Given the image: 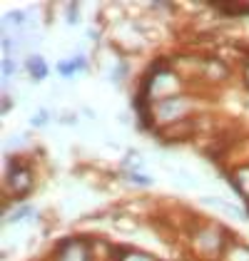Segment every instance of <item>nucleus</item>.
Segmentation results:
<instances>
[{
  "label": "nucleus",
  "mask_w": 249,
  "mask_h": 261,
  "mask_svg": "<svg viewBox=\"0 0 249 261\" xmlns=\"http://www.w3.org/2000/svg\"><path fill=\"white\" fill-rule=\"evenodd\" d=\"M232 234L219 224L209 219H192L189 226V244L200 261H222L227 246L232 244Z\"/></svg>",
  "instance_id": "1"
},
{
  "label": "nucleus",
  "mask_w": 249,
  "mask_h": 261,
  "mask_svg": "<svg viewBox=\"0 0 249 261\" xmlns=\"http://www.w3.org/2000/svg\"><path fill=\"white\" fill-rule=\"evenodd\" d=\"M35 189V169L22 154H5V174H3V194L5 201H28Z\"/></svg>",
  "instance_id": "2"
},
{
  "label": "nucleus",
  "mask_w": 249,
  "mask_h": 261,
  "mask_svg": "<svg viewBox=\"0 0 249 261\" xmlns=\"http://www.w3.org/2000/svg\"><path fill=\"white\" fill-rule=\"evenodd\" d=\"M202 107V97L192 95V92H182V95H175V97H167L152 105V122H155V129L160 127H169V124H177V122H185L197 117V110Z\"/></svg>",
  "instance_id": "3"
},
{
  "label": "nucleus",
  "mask_w": 249,
  "mask_h": 261,
  "mask_svg": "<svg viewBox=\"0 0 249 261\" xmlns=\"http://www.w3.org/2000/svg\"><path fill=\"white\" fill-rule=\"evenodd\" d=\"M50 261H95L90 237H62L53 246Z\"/></svg>",
  "instance_id": "4"
},
{
  "label": "nucleus",
  "mask_w": 249,
  "mask_h": 261,
  "mask_svg": "<svg viewBox=\"0 0 249 261\" xmlns=\"http://www.w3.org/2000/svg\"><path fill=\"white\" fill-rule=\"evenodd\" d=\"M155 135L167 144H177V142H189L194 137H200V115L192 117V120L177 122V124H169V127H160L155 129Z\"/></svg>",
  "instance_id": "5"
},
{
  "label": "nucleus",
  "mask_w": 249,
  "mask_h": 261,
  "mask_svg": "<svg viewBox=\"0 0 249 261\" xmlns=\"http://www.w3.org/2000/svg\"><path fill=\"white\" fill-rule=\"evenodd\" d=\"M232 80V65L225 58L209 55L205 58V67H202V85H227Z\"/></svg>",
  "instance_id": "6"
},
{
  "label": "nucleus",
  "mask_w": 249,
  "mask_h": 261,
  "mask_svg": "<svg viewBox=\"0 0 249 261\" xmlns=\"http://www.w3.org/2000/svg\"><path fill=\"white\" fill-rule=\"evenodd\" d=\"M87 70H90V62H87V55H85L83 50H78L75 55L55 62V72L60 75L62 80H70V77H75L80 72H87Z\"/></svg>",
  "instance_id": "7"
},
{
  "label": "nucleus",
  "mask_w": 249,
  "mask_h": 261,
  "mask_svg": "<svg viewBox=\"0 0 249 261\" xmlns=\"http://www.w3.org/2000/svg\"><path fill=\"white\" fill-rule=\"evenodd\" d=\"M112 261H162V259L150 254V251L135 249L130 244H115L112 246Z\"/></svg>",
  "instance_id": "8"
},
{
  "label": "nucleus",
  "mask_w": 249,
  "mask_h": 261,
  "mask_svg": "<svg viewBox=\"0 0 249 261\" xmlns=\"http://www.w3.org/2000/svg\"><path fill=\"white\" fill-rule=\"evenodd\" d=\"M22 67H25L28 77H30L33 82H42L47 75H50V65H47V60L42 58L40 53H30V55H25Z\"/></svg>",
  "instance_id": "9"
},
{
  "label": "nucleus",
  "mask_w": 249,
  "mask_h": 261,
  "mask_svg": "<svg viewBox=\"0 0 249 261\" xmlns=\"http://www.w3.org/2000/svg\"><path fill=\"white\" fill-rule=\"evenodd\" d=\"M120 172H145V157L140 149H127L122 162H120Z\"/></svg>",
  "instance_id": "10"
},
{
  "label": "nucleus",
  "mask_w": 249,
  "mask_h": 261,
  "mask_svg": "<svg viewBox=\"0 0 249 261\" xmlns=\"http://www.w3.org/2000/svg\"><path fill=\"white\" fill-rule=\"evenodd\" d=\"M222 261H249V244L234 237L232 244L227 246V251H225Z\"/></svg>",
  "instance_id": "11"
},
{
  "label": "nucleus",
  "mask_w": 249,
  "mask_h": 261,
  "mask_svg": "<svg viewBox=\"0 0 249 261\" xmlns=\"http://www.w3.org/2000/svg\"><path fill=\"white\" fill-rule=\"evenodd\" d=\"M130 72H132V67H130V62L120 58V60L112 65V70L107 72V80L112 82V85H122V82L130 80Z\"/></svg>",
  "instance_id": "12"
},
{
  "label": "nucleus",
  "mask_w": 249,
  "mask_h": 261,
  "mask_svg": "<svg viewBox=\"0 0 249 261\" xmlns=\"http://www.w3.org/2000/svg\"><path fill=\"white\" fill-rule=\"evenodd\" d=\"M112 226L117 231H135L140 229V221H137V214L124 212V214H112Z\"/></svg>",
  "instance_id": "13"
},
{
  "label": "nucleus",
  "mask_w": 249,
  "mask_h": 261,
  "mask_svg": "<svg viewBox=\"0 0 249 261\" xmlns=\"http://www.w3.org/2000/svg\"><path fill=\"white\" fill-rule=\"evenodd\" d=\"M53 117H55V115H53L50 107H38V110L30 115V127H33V129H45V127L53 122ZM55 120H58V117H55Z\"/></svg>",
  "instance_id": "14"
},
{
  "label": "nucleus",
  "mask_w": 249,
  "mask_h": 261,
  "mask_svg": "<svg viewBox=\"0 0 249 261\" xmlns=\"http://www.w3.org/2000/svg\"><path fill=\"white\" fill-rule=\"evenodd\" d=\"M122 179L132 187H142V189L155 187V177H150L147 172H122Z\"/></svg>",
  "instance_id": "15"
},
{
  "label": "nucleus",
  "mask_w": 249,
  "mask_h": 261,
  "mask_svg": "<svg viewBox=\"0 0 249 261\" xmlns=\"http://www.w3.org/2000/svg\"><path fill=\"white\" fill-rule=\"evenodd\" d=\"M62 10H65V22H67L70 28H75V25L83 22V5H80V3H65Z\"/></svg>",
  "instance_id": "16"
},
{
  "label": "nucleus",
  "mask_w": 249,
  "mask_h": 261,
  "mask_svg": "<svg viewBox=\"0 0 249 261\" xmlns=\"http://www.w3.org/2000/svg\"><path fill=\"white\" fill-rule=\"evenodd\" d=\"M175 179L180 181L182 187H187V189H200V187H202V179H200L197 174H192L189 169H185V167H177Z\"/></svg>",
  "instance_id": "17"
},
{
  "label": "nucleus",
  "mask_w": 249,
  "mask_h": 261,
  "mask_svg": "<svg viewBox=\"0 0 249 261\" xmlns=\"http://www.w3.org/2000/svg\"><path fill=\"white\" fill-rule=\"evenodd\" d=\"M18 70H20V62L15 60V58H3V65H0V75H3V82H5V85H8V82L18 75Z\"/></svg>",
  "instance_id": "18"
},
{
  "label": "nucleus",
  "mask_w": 249,
  "mask_h": 261,
  "mask_svg": "<svg viewBox=\"0 0 249 261\" xmlns=\"http://www.w3.org/2000/svg\"><path fill=\"white\" fill-rule=\"evenodd\" d=\"M78 117H80L78 112H65V115H60V117H58V122H60V124H65V127H78V124H80V120H78Z\"/></svg>",
  "instance_id": "19"
},
{
  "label": "nucleus",
  "mask_w": 249,
  "mask_h": 261,
  "mask_svg": "<svg viewBox=\"0 0 249 261\" xmlns=\"http://www.w3.org/2000/svg\"><path fill=\"white\" fill-rule=\"evenodd\" d=\"M242 85L247 87V92H249V50L244 53V58H242Z\"/></svg>",
  "instance_id": "20"
},
{
  "label": "nucleus",
  "mask_w": 249,
  "mask_h": 261,
  "mask_svg": "<svg viewBox=\"0 0 249 261\" xmlns=\"http://www.w3.org/2000/svg\"><path fill=\"white\" fill-rule=\"evenodd\" d=\"M13 105H15V97L5 90V92H3V107H0V112H3V115H8V112L13 110Z\"/></svg>",
  "instance_id": "21"
},
{
  "label": "nucleus",
  "mask_w": 249,
  "mask_h": 261,
  "mask_svg": "<svg viewBox=\"0 0 249 261\" xmlns=\"http://www.w3.org/2000/svg\"><path fill=\"white\" fill-rule=\"evenodd\" d=\"M100 35H103V33H100L97 28H87V30H85V38L90 42H100Z\"/></svg>",
  "instance_id": "22"
},
{
  "label": "nucleus",
  "mask_w": 249,
  "mask_h": 261,
  "mask_svg": "<svg viewBox=\"0 0 249 261\" xmlns=\"http://www.w3.org/2000/svg\"><path fill=\"white\" fill-rule=\"evenodd\" d=\"M83 115H87V120H97V112L92 107H87V105H83Z\"/></svg>",
  "instance_id": "23"
},
{
  "label": "nucleus",
  "mask_w": 249,
  "mask_h": 261,
  "mask_svg": "<svg viewBox=\"0 0 249 261\" xmlns=\"http://www.w3.org/2000/svg\"><path fill=\"white\" fill-rule=\"evenodd\" d=\"M117 122H120V124H135V122L130 120V115H127V112H120V115H117Z\"/></svg>",
  "instance_id": "24"
}]
</instances>
